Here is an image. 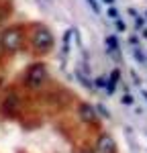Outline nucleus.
I'll use <instances>...</instances> for the list:
<instances>
[{"label":"nucleus","mask_w":147,"mask_h":153,"mask_svg":"<svg viewBox=\"0 0 147 153\" xmlns=\"http://www.w3.org/2000/svg\"><path fill=\"white\" fill-rule=\"evenodd\" d=\"M23 45V33H21V29L19 27H12V29H6L2 35H0V47L4 49V51H16V49H21Z\"/></svg>","instance_id":"nucleus-1"},{"label":"nucleus","mask_w":147,"mask_h":153,"mask_svg":"<svg viewBox=\"0 0 147 153\" xmlns=\"http://www.w3.org/2000/svg\"><path fill=\"white\" fill-rule=\"evenodd\" d=\"M33 47L37 51H41V53H47L49 49L53 47V35L49 33L47 29H37L35 33H33Z\"/></svg>","instance_id":"nucleus-2"},{"label":"nucleus","mask_w":147,"mask_h":153,"mask_svg":"<svg viewBox=\"0 0 147 153\" xmlns=\"http://www.w3.org/2000/svg\"><path fill=\"white\" fill-rule=\"evenodd\" d=\"M45 78H47V70L41 63H35L31 70L27 71V84H31V86H41L45 82Z\"/></svg>","instance_id":"nucleus-3"},{"label":"nucleus","mask_w":147,"mask_h":153,"mask_svg":"<svg viewBox=\"0 0 147 153\" xmlns=\"http://www.w3.org/2000/svg\"><path fill=\"white\" fill-rule=\"evenodd\" d=\"M117 147H114V141L110 139L108 135H102L98 139V145H96V153H114Z\"/></svg>","instance_id":"nucleus-4"}]
</instances>
